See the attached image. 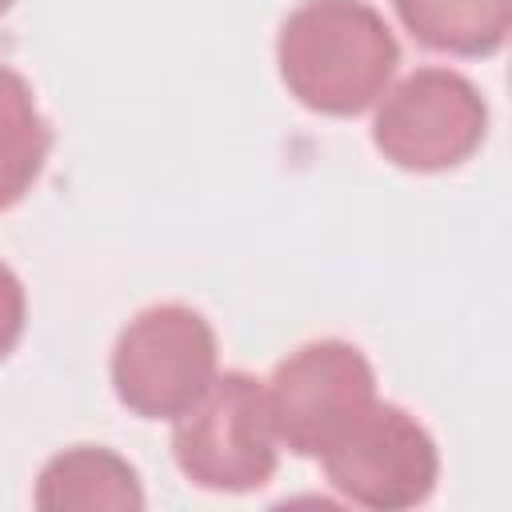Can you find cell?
Listing matches in <instances>:
<instances>
[{
	"label": "cell",
	"instance_id": "cell-1",
	"mask_svg": "<svg viewBox=\"0 0 512 512\" xmlns=\"http://www.w3.org/2000/svg\"><path fill=\"white\" fill-rule=\"evenodd\" d=\"M400 44L368 0H304L276 32V68L308 112L360 116L392 84Z\"/></svg>",
	"mask_w": 512,
	"mask_h": 512
},
{
	"label": "cell",
	"instance_id": "cell-2",
	"mask_svg": "<svg viewBox=\"0 0 512 512\" xmlns=\"http://www.w3.org/2000/svg\"><path fill=\"white\" fill-rule=\"evenodd\" d=\"M216 332L188 304L136 312L112 344V392L140 420H176L216 380Z\"/></svg>",
	"mask_w": 512,
	"mask_h": 512
},
{
	"label": "cell",
	"instance_id": "cell-3",
	"mask_svg": "<svg viewBox=\"0 0 512 512\" xmlns=\"http://www.w3.org/2000/svg\"><path fill=\"white\" fill-rule=\"evenodd\" d=\"M176 468L208 492H256L276 476L280 440L268 412L264 380L224 372L208 392L176 416L172 428Z\"/></svg>",
	"mask_w": 512,
	"mask_h": 512
},
{
	"label": "cell",
	"instance_id": "cell-4",
	"mask_svg": "<svg viewBox=\"0 0 512 512\" xmlns=\"http://www.w3.org/2000/svg\"><path fill=\"white\" fill-rule=\"evenodd\" d=\"M488 104L456 68H416L384 88L372 116L376 152L404 172H448L480 152Z\"/></svg>",
	"mask_w": 512,
	"mask_h": 512
},
{
	"label": "cell",
	"instance_id": "cell-5",
	"mask_svg": "<svg viewBox=\"0 0 512 512\" xmlns=\"http://www.w3.org/2000/svg\"><path fill=\"white\" fill-rule=\"evenodd\" d=\"M316 460L328 484L360 508L404 512L432 496L440 480V452L432 432L400 404L372 400Z\"/></svg>",
	"mask_w": 512,
	"mask_h": 512
},
{
	"label": "cell",
	"instance_id": "cell-6",
	"mask_svg": "<svg viewBox=\"0 0 512 512\" xmlns=\"http://www.w3.org/2000/svg\"><path fill=\"white\" fill-rule=\"evenodd\" d=\"M264 392L276 440L296 456H320L376 400V372L356 344L324 336L288 352Z\"/></svg>",
	"mask_w": 512,
	"mask_h": 512
},
{
	"label": "cell",
	"instance_id": "cell-7",
	"mask_svg": "<svg viewBox=\"0 0 512 512\" xmlns=\"http://www.w3.org/2000/svg\"><path fill=\"white\" fill-rule=\"evenodd\" d=\"M32 500L44 512H72V508L136 512L144 508V488L136 468L120 452L104 444H72L40 468Z\"/></svg>",
	"mask_w": 512,
	"mask_h": 512
},
{
	"label": "cell",
	"instance_id": "cell-8",
	"mask_svg": "<svg viewBox=\"0 0 512 512\" xmlns=\"http://www.w3.org/2000/svg\"><path fill=\"white\" fill-rule=\"evenodd\" d=\"M416 44L444 56H496L512 32V0H392Z\"/></svg>",
	"mask_w": 512,
	"mask_h": 512
},
{
	"label": "cell",
	"instance_id": "cell-9",
	"mask_svg": "<svg viewBox=\"0 0 512 512\" xmlns=\"http://www.w3.org/2000/svg\"><path fill=\"white\" fill-rule=\"evenodd\" d=\"M52 152V124L36 108L32 84L0 64V212L16 208L40 180Z\"/></svg>",
	"mask_w": 512,
	"mask_h": 512
},
{
	"label": "cell",
	"instance_id": "cell-10",
	"mask_svg": "<svg viewBox=\"0 0 512 512\" xmlns=\"http://www.w3.org/2000/svg\"><path fill=\"white\" fill-rule=\"evenodd\" d=\"M28 324V296L20 276L0 260V360H8Z\"/></svg>",
	"mask_w": 512,
	"mask_h": 512
},
{
	"label": "cell",
	"instance_id": "cell-11",
	"mask_svg": "<svg viewBox=\"0 0 512 512\" xmlns=\"http://www.w3.org/2000/svg\"><path fill=\"white\" fill-rule=\"evenodd\" d=\"M8 8H12V0H0V16H4V12H8Z\"/></svg>",
	"mask_w": 512,
	"mask_h": 512
}]
</instances>
